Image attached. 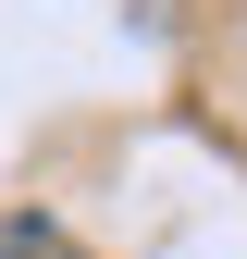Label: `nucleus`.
I'll return each instance as SVG.
<instances>
[{
	"mask_svg": "<svg viewBox=\"0 0 247 259\" xmlns=\"http://www.w3.org/2000/svg\"><path fill=\"white\" fill-rule=\"evenodd\" d=\"M0 259H87V247L62 235V222H37V210H13V222H0Z\"/></svg>",
	"mask_w": 247,
	"mask_h": 259,
	"instance_id": "nucleus-1",
	"label": "nucleus"
}]
</instances>
